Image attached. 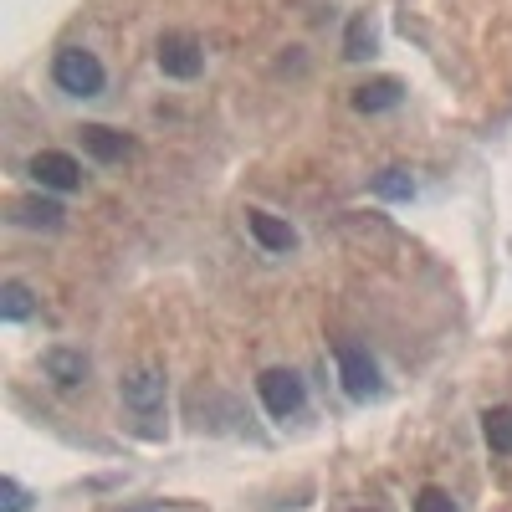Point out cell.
Segmentation results:
<instances>
[{
	"label": "cell",
	"instance_id": "obj_11",
	"mask_svg": "<svg viewBox=\"0 0 512 512\" xmlns=\"http://www.w3.org/2000/svg\"><path fill=\"white\" fill-rule=\"evenodd\" d=\"M482 436L497 456H512V405H492L482 415Z\"/></svg>",
	"mask_w": 512,
	"mask_h": 512
},
{
	"label": "cell",
	"instance_id": "obj_13",
	"mask_svg": "<svg viewBox=\"0 0 512 512\" xmlns=\"http://www.w3.org/2000/svg\"><path fill=\"white\" fill-rule=\"evenodd\" d=\"M374 195H384V200H410V195H415V180L405 175V169H384V175H374Z\"/></svg>",
	"mask_w": 512,
	"mask_h": 512
},
{
	"label": "cell",
	"instance_id": "obj_9",
	"mask_svg": "<svg viewBox=\"0 0 512 512\" xmlns=\"http://www.w3.org/2000/svg\"><path fill=\"white\" fill-rule=\"evenodd\" d=\"M400 82L395 77H374V82H364V88H354V108L359 113H384V108H395L400 103Z\"/></svg>",
	"mask_w": 512,
	"mask_h": 512
},
{
	"label": "cell",
	"instance_id": "obj_12",
	"mask_svg": "<svg viewBox=\"0 0 512 512\" xmlns=\"http://www.w3.org/2000/svg\"><path fill=\"white\" fill-rule=\"evenodd\" d=\"M31 287L26 282H6V287H0V318H6V323H21V318H31Z\"/></svg>",
	"mask_w": 512,
	"mask_h": 512
},
{
	"label": "cell",
	"instance_id": "obj_6",
	"mask_svg": "<svg viewBox=\"0 0 512 512\" xmlns=\"http://www.w3.org/2000/svg\"><path fill=\"white\" fill-rule=\"evenodd\" d=\"M123 405L134 410V415H159V405H164V374L159 369H139V374H128L123 379Z\"/></svg>",
	"mask_w": 512,
	"mask_h": 512
},
{
	"label": "cell",
	"instance_id": "obj_17",
	"mask_svg": "<svg viewBox=\"0 0 512 512\" xmlns=\"http://www.w3.org/2000/svg\"><path fill=\"white\" fill-rule=\"evenodd\" d=\"M415 512H456V502H451V492H441V487H420Z\"/></svg>",
	"mask_w": 512,
	"mask_h": 512
},
{
	"label": "cell",
	"instance_id": "obj_15",
	"mask_svg": "<svg viewBox=\"0 0 512 512\" xmlns=\"http://www.w3.org/2000/svg\"><path fill=\"white\" fill-rule=\"evenodd\" d=\"M47 369L57 374V384H77L82 374H88V359L82 354H47Z\"/></svg>",
	"mask_w": 512,
	"mask_h": 512
},
{
	"label": "cell",
	"instance_id": "obj_5",
	"mask_svg": "<svg viewBox=\"0 0 512 512\" xmlns=\"http://www.w3.org/2000/svg\"><path fill=\"white\" fill-rule=\"evenodd\" d=\"M31 180L41 190H77L82 185V164L72 154H62V149H41L31 159Z\"/></svg>",
	"mask_w": 512,
	"mask_h": 512
},
{
	"label": "cell",
	"instance_id": "obj_16",
	"mask_svg": "<svg viewBox=\"0 0 512 512\" xmlns=\"http://www.w3.org/2000/svg\"><path fill=\"white\" fill-rule=\"evenodd\" d=\"M26 507H31V497H26V487L16 477L0 482V512H26Z\"/></svg>",
	"mask_w": 512,
	"mask_h": 512
},
{
	"label": "cell",
	"instance_id": "obj_3",
	"mask_svg": "<svg viewBox=\"0 0 512 512\" xmlns=\"http://www.w3.org/2000/svg\"><path fill=\"white\" fill-rule=\"evenodd\" d=\"M333 364H338V379H344V390L354 400H369L379 390V369H374V359H369L364 344H338L333 349Z\"/></svg>",
	"mask_w": 512,
	"mask_h": 512
},
{
	"label": "cell",
	"instance_id": "obj_1",
	"mask_svg": "<svg viewBox=\"0 0 512 512\" xmlns=\"http://www.w3.org/2000/svg\"><path fill=\"white\" fill-rule=\"evenodd\" d=\"M52 77H57V88L72 93V98L103 93V62L93 52H82V47H62L57 62H52Z\"/></svg>",
	"mask_w": 512,
	"mask_h": 512
},
{
	"label": "cell",
	"instance_id": "obj_10",
	"mask_svg": "<svg viewBox=\"0 0 512 512\" xmlns=\"http://www.w3.org/2000/svg\"><path fill=\"white\" fill-rule=\"evenodd\" d=\"M67 210L57 200H16V221L31 226V231H57Z\"/></svg>",
	"mask_w": 512,
	"mask_h": 512
},
{
	"label": "cell",
	"instance_id": "obj_7",
	"mask_svg": "<svg viewBox=\"0 0 512 512\" xmlns=\"http://www.w3.org/2000/svg\"><path fill=\"white\" fill-rule=\"evenodd\" d=\"M246 231L256 236V246H262V251H292V246H297V231H292L287 221L267 216V210H251V216H246Z\"/></svg>",
	"mask_w": 512,
	"mask_h": 512
},
{
	"label": "cell",
	"instance_id": "obj_2",
	"mask_svg": "<svg viewBox=\"0 0 512 512\" xmlns=\"http://www.w3.org/2000/svg\"><path fill=\"white\" fill-rule=\"evenodd\" d=\"M256 395H262L267 415H277V420L297 415V410H303V400H308V390H303V379H297L292 369H267L262 379H256Z\"/></svg>",
	"mask_w": 512,
	"mask_h": 512
},
{
	"label": "cell",
	"instance_id": "obj_4",
	"mask_svg": "<svg viewBox=\"0 0 512 512\" xmlns=\"http://www.w3.org/2000/svg\"><path fill=\"white\" fill-rule=\"evenodd\" d=\"M159 67H164V77H180V82L200 77V67H205L200 41H195L190 31H169V36H159Z\"/></svg>",
	"mask_w": 512,
	"mask_h": 512
},
{
	"label": "cell",
	"instance_id": "obj_8",
	"mask_svg": "<svg viewBox=\"0 0 512 512\" xmlns=\"http://www.w3.org/2000/svg\"><path fill=\"white\" fill-rule=\"evenodd\" d=\"M82 149H88L93 159H103V164H118L134 144H128V134H118V128H108V123H88L82 128Z\"/></svg>",
	"mask_w": 512,
	"mask_h": 512
},
{
	"label": "cell",
	"instance_id": "obj_18",
	"mask_svg": "<svg viewBox=\"0 0 512 512\" xmlns=\"http://www.w3.org/2000/svg\"><path fill=\"white\" fill-rule=\"evenodd\" d=\"M359 512H369V507H359Z\"/></svg>",
	"mask_w": 512,
	"mask_h": 512
},
{
	"label": "cell",
	"instance_id": "obj_14",
	"mask_svg": "<svg viewBox=\"0 0 512 512\" xmlns=\"http://www.w3.org/2000/svg\"><path fill=\"white\" fill-rule=\"evenodd\" d=\"M374 52V26H369V16H359L354 26H349V41H344V57L349 62H364Z\"/></svg>",
	"mask_w": 512,
	"mask_h": 512
}]
</instances>
